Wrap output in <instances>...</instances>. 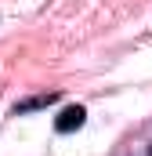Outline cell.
<instances>
[{"instance_id": "cell-1", "label": "cell", "mask_w": 152, "mask_h": 156, "mask_svg": "<svg viewBox=\"0 0 152 156\" xmlns=\"http://www.w3.org/2000/svg\"><path fill=\"white\" fill-rule=\"evenodd\" d=\"M83 120H87V109H83V105H65V109L58 113V120H54V131H58V134H73V131L83 127Z\"/></svg>"}, {"instance_id": "cell-2", "label": "cell", "mask_w": 152, "mask_h": 156, "mask_svg": "<svg viewBox=\"0 0 152 156\" xmlns=\"http://www.w3.org/2000/svg\"><path fill=\"white\" fill-rule=\"evenodd\" d=\"M58 102V91H47V94H33V98H26V102H15V116H26V113H36V109H47V105H54Z\"/></svg>"}, {"instance_id": "cell-3", "label": "cell", "mask_w": 152, "mask_h": 156, "mask_svg": "<svg viewBox=\"0 0 152 156\" xmlns=\"http://www.w3.org/2000/svg\"><path fill=\"white\" fill-rule=\"evenodd\" d=\"M149 156H152V149H149Z\"/></svg>"}]
</instances>
